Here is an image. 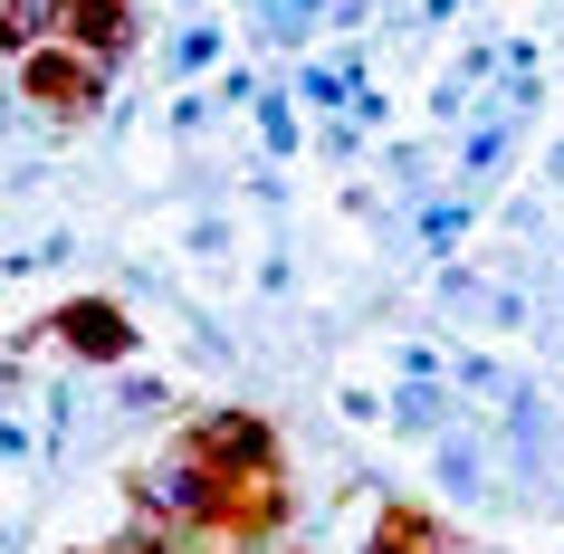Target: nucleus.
I'll list each match as a JSON object with an SVG mask.
<instances>
[{
  "label": "nucleus",
  "mask_w": 564,
  "mask_h": 554,
  "mask_svg": "<svg viewBox=\"0 0 564 554\" xmlns=\"http://www.w3.org/2000/svg\"><path fill=\"white\" fill-rule=\"evenodd\" d=\"M20 87H30V106H48V116H87L96 96H106V67L77 58L67 39H39L30 58H20Z\"/></svg>",
  "instance_id": "1"
},
{
  "label": "nucleus",
  "mask_w": 564,
  "mask_h": 554,
  "mask_svg": "<svg viewBox=\"0 0 564 554\" xmlns=\"http://www.w3.org/2000/svg\"><path fill=\"white\" fill-rule=\"evenodd\" d=\"M48 39H67L77 58H96L116 77V67L134 58V39H144V20H134V0H58V30Z\"/></svg>",
  "instance_id": "2"
},
{
  "label": "nucleus",
  "mask_w": 564,
  "mask_h": 554,
  "mask_svg": "<svg viewBox=\"0 0 564 554\" xmlns=\"http://www.w3.org/2000/svg\"><path fill=\"white\" fill-rule=\"evenodd\" d=\"M58 335H67V345H87V354H106V363H116V354L134 345V325H124L116 306H67V316H58Z\"/></svg>",
  "instance_id": "3"
}]
</instances>
